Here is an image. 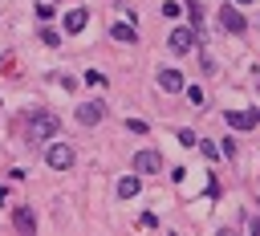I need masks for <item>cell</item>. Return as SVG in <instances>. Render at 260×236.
<instances>
[{
	"mask_svg": "<svg viewBox=\"0 0 260 236\" xmlns=\"http://www.w3.org/2000/svg\"><path fill=\"white\" fill-rule=\"evenodd\" d=\"M57 114H49V110H37L32 118H28V138L32 142H45V138H57Z\"/></svg>",
	"mask_w": 260,
	"mask_h": 236,
	"instance_id": "6da1fadb",
	"label": "cell"
},
{
	"mask_svg": "<svg viewBox=\"0 0 260 236\" xmlns=\"http://www.w3.org/2000/svg\"><path fill=\"white\" fill-rule=\"evenodd\" d=\"M45 163H49L53 171H69V167H73V146H69V142H49Z\"/></svg>",
	"mask_w": 260,
	"mask_h": 236,
	"instance_id": "7a4b0ae2",
	"label": "cell"
},
{
	"mask_svg": "<svg viewBox=\"0 0 260 236\" xmlns=\"http://www.w3.org/2000/svg\"><path fill=\"white\" fill-rule=\"evenodd\" d=\"M130 167L142 171V175H154V171H162V155H158V151H138V155L130 159Z\"/></svg>",
	"mask_w": 260,
	"mask_h": 236,
	"instance_id": "3957f363",
	"label": "cell"
},
{
	"mask_svg": "<svg viewBox=\"0 0 260 236\" xmlns=\"http://www.w3.org/2000/svg\"><path fill=\"white\" fill-rule=\"evenodd\" d=\"M102 118H106V106H102V102H81V106H77V122H81V126H98Z\"/></svg>",
	"mask_w": 260,
	"mask_h": 236,
	"instance_id": "277c9868",
	"label": "cell"
},
{
	"mask_svg": "<svg viewBox=\"0 0 260 236\" xmlns=\"http://www.w3.org/2000/svg\"><path fill=\"white\" fill-rule=\"evenodd\" d=\"M12 224H16V232H24V236H32V232H37V216H32V208H24V203H16V208H12Z\"/></svg>",
	"mask_w": 260,
	"mask_h": 236,
	"instance_id": "5b68a950",
	"label": "cell"
},
{
	"mask_svg": "<svg viewBox=\"0 0 260 236\" xmlns=\"http://www.w3.org/2000/svg\"><path fill=\"white\" fill-rule=\"evenodd\" d=\"M223 118H228V126H236V130H252V126L260 122V110H228Z\"/></svg>",
	"mask_w": 260,
	"mask_h": 236,
	"instance_id": "8992f818",
	"label": "cell"
},
{
	"mask_svg": "<svg viewBox=\"0 0 260 236\" xmlns=\"http://www.w3.org/2000/svg\"><path fill=\"white\" fill-rule=\"evenodd\" d=\"M219 24H223L228 33H244V28H248V20L240 16V8H232V4H223V8H219Z\"/></svg>",
	"mask_w": 260,
	"mask_h": 236,
	"instance_id": "52a82bcc",
	"label": "cell"
},
{
	"mask_svg": "<svg viewBox=\"0 0 260 236\" xmlns=\"http://www.w3.org/2000/svg\"><path fill=\"white\" fill-rule=\"evenodd\" d=\"M167 45H171V53H191V45H195V33H191V28H175V33L167 37Z\"/></svg>",
	"mask_w": 260,
	"mask_h": 236,
	"instance_id": "ba28073f",
	"label": "cell"
},
{
	"mask_svg": "<svg viewBox=\"0 0 260 236\" xmlns=\"http://www.w3.org/2000/svg\"><path fill=\"white\" fill-rule=\"evenodd\" d=\"M158 90H162V94H179V90H183V73H179V69H162V73H158Z\"/></svg>",
	"mask_w": 260,
	"mask_h": 236,
	"instance_id": "9c48e42d",
	"label": "cell"
},
{
	"mask_svg": "<svg viewBox=\"0 0 260 236\" xmlns=\"http://www.w3.org/2000/svg\"><path fill=\"white\" fill-rule=\"evenodd\" d=\"M85 24H89V12L85 8H69L65 12V33H81Z\"/></svg>",
	"mask_w": 260,
	"mask_h": 236,
	"instance_id": "30bf717a",
	"label": "cell"
},
{
	"mask_svg": "<svg viewBox=\"0 0 260 236\" xmlns=\"http://www.w3.org/2000/svg\"><path fill=\"white\" fill-rule=\"evenodd\" d=\"M110 37H114V41H122V45H134V41H138V37H134V24H114V28H110Z\"/></svg>",
	"mask_w": 260,
	"mask_h": 236,
	"instance_id": "8fae6325",
	"label": "cell"
},
{
	"mask_svg": "<svg viewBox=\"0 0 260 236\" xmlns=\"http://www.w3.org/2000/svg\"><path fill=\"white\" fill-rule=\"evenodd\" d=\"M118 195H122V199H134V195H138V179H134V175H126V179L118 183Z\"/></svg>",
	"mask_w": 260,
	"mask_h": 236,
	"instance_id": "7c38bea8",
	"label": "cell"
},
{
	"mask_svg": "<svg viewBox=\"0 0 260 236\" xmlns=\"http://www.w3.org/2000/svg\"><path fill=\"white\" fill-rule=\"evenodd\" d=\"M187 98H191V106H203V90L199 85H187Z\"/></svg>",
	"mask_w": 260,
	"mask_h": 236,
	"instance_id": "4fadbf2b",
	"label": "cell"
},
{
	"mask_svg": "<svg viewBox=\"0 0 260 236\" xmlns=\"http://www.w3.org/2000/svg\"><path fill=\"white\" fill-rule=\"evenodd\" d=\"M179 142H183V146H195L199 134H195V130H179Z\"/></svg>",
	"mask_w": 260,
	"mask_h": 236,
	"instance_id": "5bb4252c",
	"label": "cell"
},
{
	"mask_svg": "<svg viewBox=\"0 0 260 236\" xmlns=\"http://www.w3.org/2000/svg\"><path fill=\"white\" fill-rule=\"evenodd\" d=\"M41 41H45V45H61V37H57L53 28H41Z\"/></svg>",
	"mask_w": 260,
	"mask_h": 236,
	"instance_id": "9a60e30c",
	"label": "cell"
},
{
	"mask_svg": "<svg viewBox=\"0 0 260 236\" xmlns=\"http://www.w3.org/2000/svg\"><path fill=\"white\" fill-rule=\"evenodd\" d=\"M53 12H57V8H53V4H37V16H41V20H49V16H53Z\"/></svg>",
	"mask_w": 260,
	"mask_h": 236,
	"instance_id": "2e32d148",
	"label": "cell"
},
{
	"mask_svg": "<svg viewBox=\"0 0 260 236\" xmlns=\"http://www.w3.org/2000/svg\"><path fill=\"white\" fill-rule=\"evenodd\" d=\"M85 81H89V85H106V73H98V69H93V73H85Z\"/></svg>",
	"mask_w": 260,
	"mask_h": 236,
	"instance_id": "e0dca14e",
	"label": "cell"
},
{
	"mask_svg": "<svg viewBox=\"0 0 260 236\" xmlns=\"http://www.w3.org/2000/svg\"><path fill=\"white\" fill-rule=\"evenodd\" d=\"M126 126H130V130H134V134H146V122H142V118H130V122H126Z\"/></svg>",
	"mask_w": 260,
	"mask_h": 236,
	"instance_id": "ac0fdd59",
	"label": "cell"
},
{
	"mask_svg": "<svg viewBox=\"0 0 260 236\" xmlns=\"http://www.w3.org/2000/svg\"><path fill=\"white\" fill-rule=\"evenodd\" d=\"M244 228H248V232H256V236H260V220H256V216H248V220H244Z\"/></svg>",
	"mask_w": 260,
	"mask_h": 236,
	"instance_id": "d6986e66",
	"label": "cell"
},
{
	"mask_svg": "<svg viewBox=\"0 0 260 236\" xmlns=\"http://www.w3.org/2000/svg\"><path fill=\"white\" fill-rule=\"evenodd\" d=\"M240 4H252V0H240Z\"/></svg>",
	"mask_w": 260,
	"mask_h": 236,
	"instance_id": "ffe728a7",
	"label": "cell"
}]
</instances>
